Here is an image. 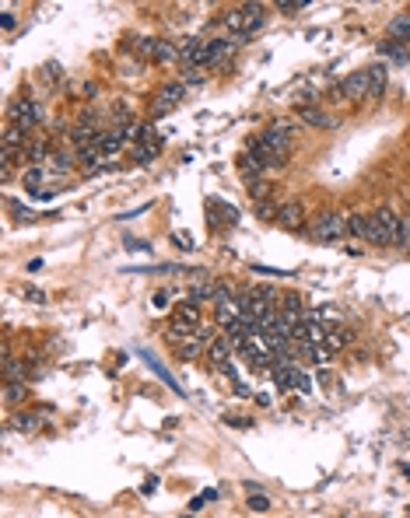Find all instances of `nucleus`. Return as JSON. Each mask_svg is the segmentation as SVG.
Segmentation results:
<instances>
[{
	"mask_svg": "<svg viewBox=\"0 0 410 518\" xmlns=\"http://www.w3.org/2000/svg\"><path fill=\"white\" fill-rule=\"evenodd\" d=\"M277 224L288 228V232H298V228H305V203L288 200L284 207H277Z\"/></svg>",
	"mask_w": 410,
	"mask_h": 518,
	"instance_id": "6",
	"label": "nucleus"
},
{
	"mask_svg": "<svg viewBox=\"0 0 410 518\" xmlns=\"http://www.w3.org/2000/svg\"><path fill=\"white\" fill-rule=\"evenodd\" d=\"M0 28H4V32L15 28V15H11V11H4V18H0Z\"/></svg>",
	"mask_w": 410,
	"mask_h": 518,
	"instance_id": "39",
	"label": "nucleus"
},
{
	"mask_svg": "<svg viewBox=\"0 0 410 518\" xmlns=\"http://www.w3.org/2000/svg\"><path fill=\"white\" fill-rule=\"evenodd\" d=\"M396 228H400V214L393 207H375L372 210V228H369V242L379 249H389L396 242Z\"/></svg>",
	"mask_w": 410,
	"mask_h": 518,
	"instance_id": "1",
	"label": "nucleus"
},
{
	"mask_svg": "<svg viewBox=\"0 0 410 518\" xmlns=\"http://www.w3.org/2000/svg\"><path fill=\"white\" fill-rule=\"evenodd\" d=\"M137 161H155V154L162 151V140H147V144H137Z\"/></svg>",
	"mask_w": 410,
	"mask_h": 518,
	"instance_id": "22",
	"label": "nucleus"
},
{
	"mask_svg": "<svg viewBox=\"0 0 410 518\" xmlns=\"http://www.w3.org/2000/svg\"><path fill=\"white\" fill-rule=\"evenodd\" d=\"M179 60L193 64V71H196V67H207V64H211V56H207V42L196 39V35L179 39Z\"/></svg>",
	"mask_w": 410,
	"mask_h": 518,
	"instance_id": "3",
	"label": "nucleus"
},
{
	"mask_svg": "<svg viewBox=\"0 0 410 518\" xmlns=\"http://www.w3.org/2000/svg\"><path fill=\"white\" fill-rule=\"evenodd\" d=\"M386 39H396V42H410V15H396L389 21V32Z\"/></svg>",
	"mask_w": 410,
	"mask_h": 518,
	"instance_id": "15",
	"label": "nucleus"
},
{
	"mask_svg": "<svg viewBox=\"0 0 410 518\" xmlns=\"http://www.w3.org/2000/svg\"><path fill=\"white\" fill-rule=\"evenodd\" d=\"M369 228H372V214H362V210L347 214V235L351 239H369Z\"/></svg>",
	"mask_w": 410,
	"mask_h": 518,
	"instance_id": "11",
	"label": "nucleus"
},
{
	"mask_svg": "<svg viewBox=\"0 0 410 518\" xmlns=\"http://www.w3.org/2000/svg\"><path fill=\"white\" fill-rule=\"evenodd\" d=\"M169 60H179V46L158 39V46H155V64H169Z\"/></svg>",
	"mask_w": 410,
	"mask_h": 518,
	"instance_id": "21",
	"label": "nucleus"
},
{
	"mask_svg": "<svg viewBox=\"0 0 410 518\" xmlns=\"http://www.w3.org/2000/svg\"><path fill=\"white\" fill-rule=\"evenodd\" d=\"M21 183H25L28 189H35V193H42V189H39V183H42V168H39V165H32V168L25 172V176H21Z\"/></svg>",
	"mask_w": 410,
	"mask_h": 518,
	"instance_id": "28",
	"label": "nucleus"
},
{
	"mask_svg": "<svg viewBox=\"0 0 410 518\" xmlns=\"http://www.w3.org/2000/svg\"><path fill=\"white\" fill-rule=\"evenodd\" d=\"M267 8L263 4H242V32H245V39L260 28L263 21H267V15H263Z\"/></svg>",
	"mask_w": 410,
	"mask_h": 518,
	"instance_id": "9",
	"label": "nucleus"
},
{
	"mask_svg": "<svg viewBox=\"0 0 410 518\" xmlns=\"http://www.w3.org/2000/svg\"><path fill=\"white\" fill-rule=\"evenodd\" d=\"M176 319H179V322H186V326H193V329H200V326H203V322H200V305H193V302L179 305V308H176Z\"/></svg>",
	"mask_w": 410,
	"mask_h": 518,
	"instance_id": "18",
	"label": "nucleus"
},
{
	"mask_svg": "<svg viewBox=\"0 0 410 518\" xmlns=\"http://www.w3.org/2000/svg\"><path fill=\"white\" fill-rule=\"evenodd\" d=\"M183 95H186V84H183V81H176V84L162 88V95H158V102H155V116H162V112L176 109V102H179Z\"/></svg>",
	"mask_w": 410,
	"mask_h": 518,
	"instance_id": "10",
	"label": "nucleus"
},
{
	"mask_svg": "<svg viewBox=\"0 0 410 518\" xmlns=\"http://www.w3.org/2000/svg\"><path fill=\"white\" fill-rule=\"evenodd\" d=\"M281 15H291V11H305V0H281L277 4Z\"/></svg>",
	"mask_w": 410,
	"mask_h": 518,
	"instance_id": "34",
	"label": "nucleus"
},
{
	"mask_svg": "<svg viewBox=\"0 0 410 518\" xmlns=\"http://www.w3.org/2000/svg\"><path fill=\"white\" fill-rule=\"evenodd\" d=\"M151 302H155V308H169V291H158Z\"/></svg>",
	"mask_w": 410,
	"mask_h": 518,
	"instance_id": "38",
	"label": "nucleus"
},
{
	"mask_svg": "<svg viewBox=\"0 0 410 518\" xmlns=\"http://www.w3.org/2000/svg\"><path fill=\"white\" fill-rule=\"evenodd\" d=\"M11 116H15L18 127L32 130L35 123H42V105H39L35 98H18V102L11 105Z\"/></svg>",
	"mask_w": 410,
	"mask_h": 518,
	"instance_id": "4",
	"label": "nucleus"
},
{
	"mask_svg": "<svg viewBox=\"0 0 410 518\" xmlns=\"http://www.w3.org/2000/svg\"><path fill=\"white\" fill-rule=\"evenodd\" d=\"M284 315H295V319H305V305H301V298L298 295H284V308H281Z\"/></svg>",
	"mask_w": 410,
	"mask_h": 518,
	"instance_id": "24",
	"label": "nucleus"
},
{
	"mask_svg": "<svg viewBox=\"0 0 410 518\" xmlns=\"http://www.w3.org/2000/svg\"><path fill=\"white\" fill-rule=\"evenodd\" d=\"M386 84H389V67L386 64H372L369 67V102H379L386 95Z\"/></svg>",
	"mask_w": 410,
	"mask_h": 518,
	"instance_id": "7",
	"label": "nucleus"
},
{
	"mask_svg": "<svg viewBox=\"0 0 410 518\" xmlns=\"http://www.w3.org/2000/svg\"><path fill=\"white\" fill-rule=\"evenodd\" d=\"M28 368L25 361H15V358H4V382H25Z\"/></svg>",
	"mask_w": 410,
	"mask_h": 518,
	"instance_id": "19",
	"label": "nucleus"
},
{
	"mask_svg": "<svg viewBox=\"0 0 410 518\" xmlns=\"http://www.w3.org/2000/svg\"><path fill=\"white\" fill-rule=\"evenodd\" d=\"M393 249L410 252V217H403V214H400V228H396V242H393Z\"/></svg>",
	"mask_w": 410,
	"mask_h": 518,
	"instance_id": "20",
	"label": "nucleus"
},
{
	"mask_svg": "<svg viewBox=\"0 0 410 518\" xmlns=\"http://www.w3.org/2000/svg\"><path fill=\"white\" fill-rule=\"evenodd\" d=\"M340 95L344 102H357V98H369V71H354L340 81Z\"/></svg>",
	"mask_w": 410,
	"mask_h": 518,
	"instance_id": "5",
	"label": "nucleus"
},
{
	"mask_svg": "<svg viewBox=\"0 0 410 518\" xmlns=\"http://www.w3.org/2000/svg\"><path fill=\"white\" fill-rule=\"evenodd\" d=\"M155 46H158V39H140V42H137V53L144 56V60H155Z\"/></svg>",
	"mask_w": 410,
	"mask_h": 518,
	"instance_id": "32",
	"label": "nucleus"
},
{
	"mask_svg": "<svg viewBox=\"0 0 410 518\" xmlns=\"http://www.w3.org/2000/svg\"><path fill=\"white\" fill-rule=\"evenodd\" d=\"M186 518H193V515H186Z\"/></svg>",
	"mask_w": 410,
	"mask_h": 518,
	"instance_id": "41",
	"label": "nucleus"
},
{
	"mask_svg": "<svg viewBox=\"0 0 410 518\" xmlns=\"http://www.w3.org/2000/svg\"><path fill=\"white\" fill-rule=\"evenodd\" d=\"M347 343H351V333H347V329H333V333L326 336V347H330L333 354H337L340 347H347Z\"/></svg>",
	"mask_w": 410,
	"mask_h": 518,
	"instance_id": "26",
	"label": "nucleus"
},
{
	"mask_svg": "<svg viewBox=\"0 0 410 518\" xmlns=\"http://www.w3.org/2000/svg\"><path fill=\"white\" fill-rule=\"evenodd\" d=\"M245 189H249V196H252V200H260V203H263V200H267V193H270V186H267L263 179H245Z\"/></svg>",
	"mask_w": 410,
	"mask_h": 518,
	"instance_id": "25",
	"label": "nucleus"
},
{
	"mask_svg": "<svg viewBox=\"0 0 410 518\" xmlns=\"http://www.w3.org/2000/svg\"><path fill=\"white\" fill-rule=\"evenodd\" d=\"M176 242H179L183 249H193V239H189V235H176Z\"/></svg>",
	"mask_w": 410,
	"mask_h": 518,
	"instance_id": "40",
	"label": "nucleus"
},
{
	"mask_svg": "<svg viewBox=\"0 0 410 518\" xmlns=\"http://www.w3.org/2000/svg\"><path fill=\"white\" fill-rule=\"evenodd\" d=\"M298 123L316 127V130H333L337 127V120H330L326 112H319L316 105H298Z\"/></svg>",
	"mask_w": 410,
	"mask_h": 518,
	"instance_id": "8",
	"label": "nucleus"
},
{
	"mask_svg": "<svg viewBox=\"0 0 410 518\" xmlns=\"http://www.w3.org/2000/svg\"><path fill=\"white\" fill-rule=\"evenodd\" d=\"M25 298H28V302H35V305H46V295H42V291H35V287H25Z\"/></svg>",
	"mask_w": 410,
	"mask_h": 518,
	"instance_id": "36",
	"label": "nucleus"
},
{
	"mask_svg": "<svg viewBox=\"0 0 410 518\" xmlns=\"http://www.w3.org/2000/svg\"><path fill=\"white\" fill-rule=\"evenodd\" d=\"M42 77H46V81H60V67H57V64L42 67Z\"/></svg>",
	"mask_w": 410,
	"mask_h": 518,
	"instance_id": "37",
	"label": "nucleus"
},
{
	"mask_svg": "<svg viewBox=\"0 0 410 518\" xmlns=\"http://www.w3.org/2000/svg\"><path fill=\"white\" fill-rule=\"evenodd\" d=\"M25 154H28V161H32V165H42V161H46V144H28V147H25Z\"/></svg>",
	"mask_w": 410,
	"mask_h": 518,
	"instance_id": "30",
	"label": "nucleus"
},
{
	"mask_svg": "<svg viewBox=\"0 0 410 518\" xmlns=\"http://www.w3.org/2000/svg\"><path fill=\"white\" fill-rule=\"evenodd\" d=\"M235 46H239L235 35H232V39H207V56H211V64H218L221 56H228Z\"/></svg>",
	"mask_w": 410,
	"mask_h": 518,
	"instance_id": "16",
	"label": "nucleus"
},
{
	"mask_svg": "<svg viewBox=\"0 0 410 518\" xmlns=\"http://www.w3.org/2000/svg\"><path fill=\"white\" fill-rule=\"evenodd\" d=\"M15 427H21V431H39V427H42V420H39V417H32V414H21V417L15 420Z\"/></svg>",
	"mask_w": 410,
	"mask_h": 518,
	"instance_id": "31",
	"label": "nucleus"
},
{
	"mask_svg": "<svg viewBox=\"0 0 410 518\" xmlns=\"http://www.w3.org/2000/svg\"><path fill=\"white\" fill-rule=\"evenodd\" d=\"M214 295H218V284H193L189 291H186V302L200 305V302H207V298H214Z\"/></svg>",
	"mask_w": 410,
	"mask_h": 518,
	"instance_id": "17",
	"label": "nucleus"
},
{
	"mask_svg": "<svg viewBox=\"0 0 410 518\" xmlns=\"http://www.w3.org/2000/svg\"><path fill=\"white\" fill-rule=\"evenodd\" d=\"M291 385H295L298 392H309V389H313V378H309V371H301L298 364H291Z\"/></svg>",
	"mask_w": 410,
	"mask_h": 518,
	"instance_id": "23",
	"label": "nucleus"
},
{
	"mask_svg": "<svg viewBox=\"0 0 410 518\" xmlns=\"http://www.w3.org/2000/svg\"><path fill=\"white\" fill-rule=\"evenodd\" d=\"M313 315H316V322H319V326H326L330 333L344 326V315H340V308H333V305H319Z\"/></svg>",
	"mask_w": 410,
	"mask_h": 518,
	"instance_id": "13",
	"label": "nucleus"
},
{
	"mask_svg": "<svg viewBox=\"0 0 410 518\" xmlns=\"http://www.w3.org/2000/svg\"><path fill=\"white\" fill-rule=\"evenodd\" d=\"M379 56H382V60H389V64H407V49L396 42V39H386V42H379Z\"/></svg>",
	"mask_w": 410,
	"mask_h": 518,
	"instance_id": "14",
	"label": "nucleus"
},
{
	"mask_svg": "<svg viewBox=\"0 0 410 518\" xmlns=\"http://www.w3.org/2000/svg\"><path fill=\"white\" fill-rule=\"evenodd\" d=\"M25 396H28V389H25V385H18V382H4V399H8V403H21Z\"/></svg>",
	"mask_w": 410,
	"mask_h": 518,
	"instance_id": "27",
	"label": "nucleus"
},
{
	"mask_svg": "<svg viewBox=\"0 0 410 518\" xmlns=\"http://www.w3.org/2000/svg\"><path fill=\"white\" fill-rule=\"evenodd\" d=\"M74 165V158H71V151H60V154H53V172L57 176H64V172Z\"/></svg>",
	"mask_w": 410,
	"mask_h": 518,
	"instance_id": "29",
	"label": "nucleus"
},
{
	"mask_svg": "<svg viewBox=\"0 0 410 518\" xmlns=\"http://www.w3.org/2000/svg\"><path fill=\"white\" fill-rule=\"evenodd\" d=\"M309 358H313V361H319V364H330V361H333L330 347H309Z\"/></svg>",
	"mask_w": 410,
	"mask_h": 518,
	"instance_id": "33",
	"label": "nucleus"
},
{
	"mask_svg": "<svg viewBox=\"0 0 410 518\" xmlns=\"http://www.w3.org/2000/svg\"><path fill=\"white\" fill-rule=\"evenodd\" d=\"M309 235H313V242H340L347 235V217L337 214V210H323L309 224Z\"/></svg>",
	"mask_w": 410,
	"mask_h": 518,
	"instance_id": "2",
	"label": "nucleus"
},
{
	"mask_svg": "<svg viewBox=\"0 0 410 518\" xmlns=\"http://www.w3.org/2000/svg\"><path fill=\"white\" fill-rule=\"evenodd\" d=\"M249 508H252V511H267V508H270V501H267L263 494H252V497H249Z\"/></svg>",
	"mask_w": 410,
	"mask_h": 518,
	"instance_id": "35",
	"label": "nucleus"
},
{
	"mask_svg": "<svg viewBox=\"0 0 410 518\" xmlns=\"http://www.w3.org/2000/svg\"><path fill=\"white\" fill-rule=\"evenodd\" d=\"M232 347H235V343H232L228 336L211 340V347H207V351H211V361H214L218 368H221V364H228V361H232Z\"/></svg>",
	"mask_w": 410,
	"mask_h": 518,
	"instance_id": "12",
	"label": "nucleus"
}]
</instances>
